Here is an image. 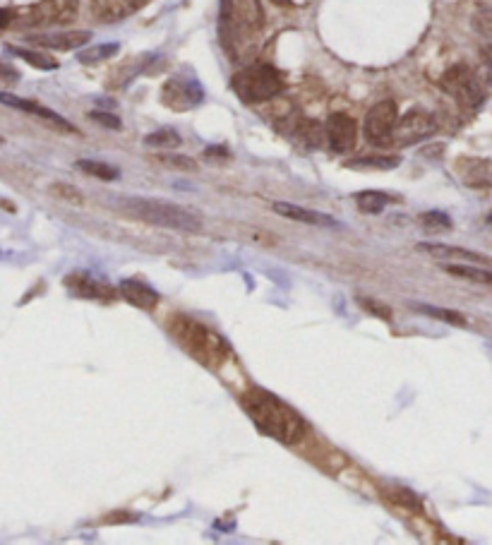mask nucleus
I'll list each match as a JSON object with an SVG mask.
<instances>
[{
    "label": "nucleus",
    "instance_id": "obj_40",
    "mask_svg": "<svg viewBox=\"0 0 492 545\" xmlns=\"http://www.w3.org/2000/svg\"><path fill=\"white\" fill-rule=\"evenodd\" d=\"M488 224H490V226H492V214H490V217H488Z\"/></svg>",
    "mask_w": 492,
    "mask_h": 545
},
{
    "label": "nucleus",
    "instance_id": "obj_28",
    "mask_svg": "<svg viewBox=\"0 0 492 545\" xmlns=\"http://www.w3.org/2000/svg\"><path fill=\"white\" fill-rule=\"evenodd\" d=\"M144 145L154 147V149H176L180 145V135L171 128L156 130V133L144 137Z\"/></svg>",
    "mask_w": 492,
    "mask_h": 545
},
{
    "label": "nucleus",
    "instance_id": "obj_2",
    "mask_svg": "<svg viewBox=\"0 0 492 545\" xmlns=\"http://www.w3.org/2000/svg\"><path fill=\"white\" fill-rule=\"evenodd\" d=\"M168 329H171L173 337L178 339V344L183 346L190 356H195L204 368L219 370L221 365L228 363L231 358V346L221 337L219 332L202 325L200 320L190 315H173L168 320Z\"/></svg>",
    "mask_w": 492,
    "mask_h": 545
},
{
    "label": "nucleus",
    "instance_id": "obj_19",
    "mask_svg": "<svg viewBox=\"0 0 492 545\" xmlns=\"http://www.w3.org/2000/svg\"><path fill=\"white\" fill-rule=\"evenodd\" d=\"M118 291H120V298H125V301L140 310H154L161 301V296L152 289V286L144 284V281H137V279L120 281Z\"/></svg>",
    "mask_w": 492,
    "mask_h": 545
},
{
    "label": "nucleus",
    "instance_id": "obj_21",
    "mask_svg": "<svg viewBox=\"0 0 492 545\" xmlns=\"http://www.w3.org/2000/svg\"><path fill=\"white\" fill-rule=\"evenodd\" d=\"M401 164L399 157H384V154H377V157H358V159H348L346 169L353 171H363V169H377V171H389L396 169Z\"/></svg>",
    "mask_w": 492,
    "mask_h": 545
},
{
    "label": "nucleus",
    "instance_id": "obj_7",
    "mask_svg": "<svg viewBox=\"0 0 492 545\" xmlns=\"http://www.w3.org/2000/svg\"><path fill=\"white\" fill-rule=\"evenodd\" d=\"M440 87L449 94V97L459 101L464 109H478L485 99V89L480 85V77L476 75V70L466 63L452 65V68L440 77Z\"/></svg>",
    "mask_w": 492,
    "mask_h": 545
},
{
    "label": "nucleus",
    "instance_id": "obj_41",
    "mask_svg": "<svg viewBox=\"0 0 492 545\" xmlns=\"http://www.w3.org/2000/svg\"><path fill=\"white\" fill-rule=\"evenodd\" d=\"M0 145H3V137H0Z\"/></svg>",
    "mask_w": 492,
    "mask_h": 545
},
{
    "label": "nucleus",
    "instance_id": "obj_22",
    "mask_svg": "<svg viewBox=\"0 0 492 545\" xmlns=\"http://www.w3.org/2000/svg\"><path fill=\"white\" fill-rule=\"evenodd\" d=\"M8 53H12V56H17V58H22L24 63H29L36 70H56L58 68V61H56V58L48 56V53L22 49V46H8Z\"/></svg>",
    "mask_w": 492,
    "mask_h": 545
},
{
    "label": "nucleus",
    "instance_id": "obj_32",
    "mask_svg": "<svg viewBox=\"0 0 492 545\" xmlns=\"http://www.w3.org/2000/svg\"><path fill=\"white\" fill-rule=\"evenodd\" d=\"M360 308H365V310H370L372 315H377V317H384V320H389V317H392V313H389V308L387 305H380L377 301H370V298H360Z\"/></svg>",
    "mask_w": 492,
    "mask_h": 545
},
{
    "label": "nucleus",
    "instance_id": "obj_10",
    "mask_svg": "<svg viewBox=\"0 0 492 545\" xmlns=\"http://www.w3.org/2000/svg\"><path fill=\"white\" fill-rule=\"evenodd\" d=\"M204 92L195 77H171L161 89V101L173 111H190L200 106Z\"/></svg>",
    "mask_w": 492,
    "mask_h": 545
},
{
    "label": "nucleus",
    "instance_id": "obj_18",
    "mask_svg": "<svg viewBox=\"0 0 492 545\" xmlns=\"http://www.w3.org/2000/svg\"><path fill=\"white\" fill-rule=\"evenodd\" d=\"M272 209H274L276 214H281V217H286V219H291V221H300V224L329 226V229L339 226V221H336L334 217H329V214L315 212V209L300 207V205H291V202H274Z\"/></svg>",
    "mask_w": 492,
    "mask_h": 545
},
{
    "label": "nucleus",
    "instance_id": "obj_23",
    "mask_svg": "<svg viewBox=\"0 0 492 545\" xmlns=\"http://www.w3.org/2000/svg\"><path fill=\"white\" fill-rule=\"evenodd\" d=\"M293 133L305 142V147H320L324 137H327V133H324V125H320L317 121H310V118L298 121L296 128H293Z\"/></svg>",
    "mask_w": 492,
    "mask_h": 545
},
{
    "label": "nucleus",
    "instance_id": "obj_17",
    "mask_svg": "<svg viewBox=\"0 0 492 545\" xmlns=\"http://www.w3.org/2000/svg\"><path fill=\"white\" fill-rule=\"evenodd\" d=\"M92 39V32H56V34H32L27 37L29 44L41 46V49H51V51H75L82 49L84 44H89Z\"/></svg>",
    "mask_w": 492,
    "mask_h": 545
},
{
    "label": "nucleus",
    "instance_id": "obj_37",
    "mask_svg": "<svg viewBox=\"0 0 492 545\" xmlns=\"http://www.w3.org/2000/svg\"><path fill=\"white\" fill-rule=\"evenodd\" d=\"M204 154H207V157H228V149H224V147H209Z\"/></svg>",
    "mask_w": 492,
    "mask_h": 545
},
{
    "label": "nucleus",
    "instance_id": "obj_26",
    "mask_svg": "<svg viewBox=\"0 0 492 545\" xmlns=\"http://www.w3.org/2000/svg\"><path fill=\"white\" fill-rule=\"evenodd\" d=\"M77 169L82 173H87V176L101 178V181H116L120 176L116 166H108L104 161H94V159H80L77 161Z\"/></svg>",
    "mask_w": 492,
    "mask_h": 545
},
{
    "label": "nucleus",
    "instance_id": "obj_39",
    "mask_svg": "<svg viewBox=\"0 0 492 545\" xmlns=\"http://www.w3.org/2000/svg\"><path fill=\"white\" fill-rule=\"evenodd\" d=\"M272 3L274 5H288V3H291V0H272Z\"/></svg>",
    "mask_w": 492,
    "mask_h": 545
},
{
    "label": "nucleus",
    "instance_id": "obj_5",
    "mask_svg": "<svg viewBox=\"0 0 492 545\" xmlns=\"http://www.w3.org/2000/svg\"><path fill=\"white\" fill-rule=\"evenodd\" d=\"M221 22L228 27L231 41L255 37L264 25L262 0H221Z\"/></svg>",
    "mask_w": 492,
    "mask_h": 545
},
{
    "label": "nucleus",
    "instance_id": "obj_31",
    "mask_svg": "<svg viewBox=\"0 0 492 545\" xmlns=\"http://www.w3.org/2000/svg\"><path fill=\"white\" fill-rule=\"evenodd\" d=\"M420 313L425 315H432V317H440V320L449 322V325H456V327H466V317L454 313V310H444V308H430V305H418Z\"/></svg>",
    "mask_w": 492,
    "mask_h": 545
},
{
    "label": "nucleus",
    "instance_id": "obj_30",
    "mask_svg": "<svg viewBox=\"0 0 492 545\" xmlns=\"http://www.w3.org/2000/svg\"><path fill=\"white\" fill-rule=\"evenodd\" d=\"M156 164L166 166V169H178V171H197V164L188 157H180V154H159L154 157Z\"/></svg>",
    "mask_w": 492,
    "mask_h": 545
},
{
    "label": "nucleus",
    "instance_id": "obj_3",
    "mask_svg": "<svg viewBox=\"0 0 492 545\" xmlns=\"http://www.w3.org/2000/svg\"><path fill=\"white\" fill-rule=\"evenodd\" d=\"M135 219L144 221L149 226L171 231H202V217L195 209H188L176 202L156 200V197H125L120 200Z\"/></svg>",
    "mask_w": 492,
    "mask_h": 545
},
{
    "label": "nucleus",
    "instance_id": "obj_34",
    "mask_svg": "<svg viewBox=\"0 0 492 545\" xmlns=\"http://www.w3.org/2000/svg\"><path fill=\"white\" fill-rule=\"evenodd\" d=\"M0 80H5V82H17L20 80V73H17L15 68H12V65L8 61H3V58H0Z\"/></svg>",
    "mask_w": 492,
    "mask_h": 545
},
{
    "label": "nucleus",
    "instance_id": "obj_20",
    "mask_svg": "<svg viewBox=\"0 0 492 545\" xmlns=\"http://www.w3.org/2000/svg\"><path fill=\"white\" fill-rule=\"evenodd\" d=\"M382 493L389 502H394L396 507L406 509V512H413V514L423 512V502H420V497L416 493H411L408 488H399V485H387Z\"/></svg>",
    "mask_w": 492,
    "mask_h": 545
},
{
    "label": "nucleus",
    "instance_id": "obj_13",
    "mask_svg": "<svg viewBox=\"0 0 492 545\" xmlns=\"http://www.w3.org/2000/svg\"><path fill=\"white\" fill-rule=\"evenodd\" d=\"M0 104L10 106V109H17V111H22V113H29V116H36V118H39V121H44V123L51 125V128L60 130V133H77L75 125H72L70 121H65V118L60 116V113L51 111V109H48V106L36 104V101H32V99H22V97H15V94L0 92Z\"/></svg>",
    "mask_w": 492,
    "mask_h": 545
},
{
    "label": "nucleus",
    "instance_id": "obj_16",
    "mask_svg": "<svg viewBox=\"0 0 492 545\" xmlns=\"http://www.w3.org/2000/svg\"><path fill=\"white\" fill-rule=\"evenodd\" d=\"M149 0H92V15L104 25L128 20L137 10H142Z\"/></svg>",
    "mask_w": 492,
    "mask_h": 545
},
{
    "label": "nucleus",
    "instance_id": "obj_11",
    "mask_svg": "<svg viewBox=\"0 0 492 545\" xmlns=\"http://www.w3.org/2000/svg\"><path fill=\"white\" fill-rule=\"evenodd\" d=\"M63 284L68 286V291L75 293L77 298H87V301L111 303V301H116V298L120 296L118 289H113L111 284H106V281L96 279V277H92V274H87V272L68 274Z\"/></svg>",
    "mask_w": 492,
    "mask_h": 545
},
{
    "label": "nucleus",
    "instance_id": "obj_38",
    "mask_svg": "<svg viewBox=\"0 0 492 545\" xmlns=\"http://www.w3.org/2000/svg\"><path fill=\"white\" fill-rule=\"evenodd\" d=\"M483 58H485V65H488L490 73H492V46H488V49H483Z\"/></svg>",
    "mask_w": 492,
    "mask_h": 545
},
{
    "label": "nucleus",
    "instance_id": "obj_14",
    "mask_svg": "<svg viewBox=\"0 0 492 545\" xmlns=\"http://www.w3.org/2000/svg\"><path fill=\"white\" fill-rule=\"evenodd\" d=\"M456 176L461 183L473 190H490L492 188V161L478 157H461L456 159Z\"/></svg>",
    "mask_w": 492,
    "mask_h": 545
},
{
    "label": "nucleus",
    "instance_id": "obj_9",
    "mask_svg": "<svg viewBox=\"0 0 492 545\" xmlns=\"http://www.w3.org/2000/svg\"><path fill=\"white\" fill-rule=\"evenodd\" d=\"M435 130H437V121L432 113L423 111V109H413V111H408L406 116L399 118L392 142L396 147L416 145V142L430 137L432 133H435Z\"/></svg>",
    "mask_w": 492,
    "mask_h": 545
},
{
    "label": "nucleus",
    "instance_id": "obj_8",
    "mask_svg": "<svg viewBox=\"0 0 492 545\" xmlns=\"http://www.w3.org/2000/svg\"><path fill=\"white\" fill-rule=\"evenodd\" d=\"M396 123H399V109H396L394 101H380L368 111L363 123V135L370 145L384 147L392 142Z\"/></svg>",
    "mask_w": 492,
    "mask_h": 545
},
{
    "label": "nucleus",
    "instance_id": "obj_35",
    "mask_svg": "<svg viewBox=\"0 0 492 545\" xmlns=\"http://www.w3.org/2000/svg\"><path fill=\"white\" fill-rule=\"evenodd\" d=\"M56 193H60L63 197H70L72 202H80V195L72 193V190H68V185H56Z\"/></svg>",
    "mask_w": 492,
    "mask_h": 545
},
{
    "label": "nucleus",
    "instance_id": "obj_27",
    "mask_svg": "<svg viewBox=\"0 0 492 545\" xmlns=\"http://www.w3.org/2000/svg\"><path fill=\"white\" fill-rule=\"evenodd\" d=\"M118 51H120L118 44H99V46H92V49L77 53V61L84 65H96L101 61H108V58H113Z\"/></svg>",
    "mask_w": 492,
    "mask_h": 545
},
{
    "label": "nucleus",
    "instance_id": "obj_24",
    "mask_svg": "<svg viewBox=\"0 0 492 545\" xmlns=\"http://www.w3.org/2000/svg\"><path fill=\"white\" fill-rule=\"evenodd\" d=\"M447 269L452 277H459V279H468V281H476V284H485V286H492V269L488 267H476V265H447L444 267Z\"/></svg>",
    "mask_w": 492,
    "mask_h": 545
},
{
    "label": "nucleus",
    "instance_id": "obj_4",
    "mask_svg": "<svg viewBox=\"0 0 492 545\" xmlns=\"http://www.w3.org/2000/svg\"><path fill=\"white\" fill-rule=\"evenodd\" d=\"M284 87V75L267 63L248 65V68L238 70L231 80V89L243 104H262V101L279 97Z\"/></svg>",
    "mask_w": 492,
    "mask_h": 545
},
{
    "label": "nucleus",
    "instance_id": "obj_29",
    "mask_svg": "<svg viewBox=\"0 0 492 545\" xmlns=\"http://www.w3.org/2000/svg\"><path fill=\"white\" fill-rule=\"evenodd\" d=\"M420 224H423V229L430 231V233L452 231V219H449L444 212H437V209L420 214Z\"/></svg>",
    "mask_w": 492,
    "mask_h": 545
},
{
    "label": "nucleus",
    "instance_id": "obj_25",
    "mask_svg": "<svg viewBox=\"0 0 492 545\" xmlns=\"http://www.w3.org/2000/svg\"><path fill=\"white\" fill-rule=\"evenodd\" d=\"M356 202L363 214H382L389 205V195L377 193V190H365V193L356 195Z\"/></svg>",
    "mask_w": 492,
    "mask_h": 545
},
{
    "label": "nucleus",
    "instance_id": "obj_33",
    "mask_svg": "<svg viewBox=\"0 0 492 545\" xmlns=\"http://www.w3.org/2000/svg\"><path fill=\"white\" fill-rule=\"evenodd\" d=\"M89 118H92V121L96 123H101V125H106V128H120V121L116 116H113V113H104V111H94V113H89Z\"/></svg>",
    "mask_w": 492,
    "mask_h": 545
},
{
    "label": "nucleus",
    "instance_id": "obj_1",
    "mask_svg": "<svg viewBox=\"0 0 492 545\" xmlns=\"http://www.w3.org/2000/svg\"><path fill=\"white\" fill-rule=\"evenodd\" d=\"M243 406L257 425V430L281 445H298L303 440L308 428L300 418L298 411H293L286 401H281L276 394L267 392L262 387H252L243 394Z\"/></svg>",
    "mask_w": 492,
    "mask_h": 545
},
{
    "label": "nucleus",
    "instance_id": "obj_15",
    "mask_svg": "<svg viewBox=\"0 0 492 545\" xmlns=\"http://www.w3.org/2000/svg\"><path fill=\"white\" fill-rule=\"evenodd\" d=\"M416 248L420 253L437 257V260H456L459 265H476V267H490L492 257L483 253H473V250L456 248V245H444V243H418Z\"/></svg>",
    "mask_w": 492,
    "mask_h": 545
},
{
    "label": "nucleus",
    "instance_id": "obj_6",
    "mask_svg": "<svg viewBox=\"0 0 492 545\" xmlns=\"http://www.w3.org/2000/svg\"><path fill=\"white\" fill-rule=\"evenodd\" d=\"M77 0H39V3L20 8L12 20L20 27H51V25H68L77 17Z\"/></svg>",
    "mask_w": 492,
    "mask_h": 545
},
{
    "label": "nucleus",
    "instance_id": "obj_12",
    "mask_svg": "<svg viewBox=\"0 0 492 545\" xmlns=\"http://www.w3.org/2000/svg\"><path fill=\"white\" fill-rule=\"evenodd\" d=\"M324 133H327L329 147L336 154H346L358 142V123L351 116H346V113H332L327 118V125H324Z\"/></svg>",
    "mask_w": 492,
    "mask_h": 545
},
{
    "label": "nucleus",
    "instance_id": "obj_36",
    "mask_svg": "<svg viewBox=\"0 0 492 545\" xmlns=\"http://www.w3.org/2000/svg\"><path fill=\"white\" fill-rule=\"evenodd\" d=\"M10 25H12V13L0 8V32H3V29L10 27Z\"/></svg>",
    "mask_w": 492,
    "mask_h": 545
}]
</instances>
